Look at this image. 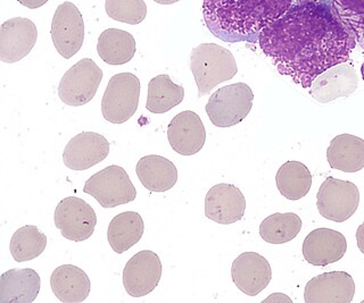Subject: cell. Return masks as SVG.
<instances>
[{"mask_svg":"<svg viewBox=\"0 0 364 303\" xmlns=\"http://www.w3.org/2000/svg\"><path fill=\"white\" fill-rule=\"evenodd\" d=\"M259 47L279 73L304 89L320 74L350 60L356 40L328 0H299L261 32Z\"/></svg>","mask_w":364,"mask_h":303,"instance_id":"obj_1","label":"cell"},{"mask_svg":"<svg viewBox=\"0 0 364 303\" xmlns=\"http://www.w3.org/2000/svg\"><path fill=\"white\" fill-rule=\"evenodd\" d=\"M294 0H204L203 15L210 33L225 43H254Z\"/></svg>","mask_w":364,"mask_h":303,"instance_id":"obj_2","label":"cell"},{"mask_svg":"<svg viewBox=\"0 0 364 303\" xmlns=\"http://www.w3.org/2000/svg\"><path fill=\"white\" fill-rule=\"evenodd\" d=\"M191 70L198 88V97L210 94L216 85L232 79L238 72L231 51L215 43H202L193 49Z\"/></svg>","mask_w":364,"mask_h":303,"instance_id":"obj_3","label":"cell"},{"mask_svg":"<svg viewBox=\"0 0 364 303\" xmlns=\"http://www.w3.org/2000/svg\"><path fill=\"white\" fill-rule=\"evenodd\" d=\"M253 91L246 83H235L215 91L205 109L216 128H232L246 119L253 107Z\"/></svg>","mask_w":364,"mask_h":303,"instance_id":"obj_4","label":"cell"},{"mask_svg":"<svg viewBox=\"0 0 364 303\" xmlns=\"http://www.w3.org/2000/svg\"><path fill=\"white\" fill-rule=\"evenodd\" d=\"M140 79L131 73L114 75L102 100V113L107 122L122 124L128 122L138 109Z\"/></svg>","mask_w":364,"mask_h":303,"instance_id":"obj_5","label":"cell"},{"mask_svg":"<svg viewBox=\"0 0 364 303\" xmlns=\"http://www.w3.org/2000/svg\"><path fill=\"white\" fill-rule=\"evenodd\" d=\"M83 192L94 197L102 207L109 209L134 202L136 190L124 168L111 165L85 182Z\"/></svg>","mask_w":364,"mask_h":303,"instance_id":"obj_6","label":"cell"},{"mask_svg":"<svg viewBox=\"0 0 364 303\" xmlns=\"http://www.w3.org/2000/svg\"><path fill=\"white\" fill-rule=\"evenodd\" d=\"M360 191L354 183L335 177L324 180L316 194V207L328 221L343 223L358 208Z\"/></svg>","mask_w":364,"mask_h":303,"instance_id":"obj_7","label":"cell"},{"mask_svg":"<svg viewBox=\"0 0 364 303\" xmlns=\"http://www.w3.org/2000/svg\"><path fill=\"white\" fill-rule=\"evenodd\" d=\"M102 79V71L96 62L83 58L64 74L58 85V96L66 105H85L94 99Z\"/></svg>","mask_w":364,"mask_h":303,"instance_id":"obj_8","label":"cell"},{"mask_svg":"<svg viewBox=\"0 0 364 303\" xmlns=\"http://www.w3.org/2000/svg\"><path fill=\"white\" fill-rule=\"evenodd\" d=\"M54 221L62 236L70 241L82 242L94 234L97 216L94 208L85 200L68 197L57 204Z\"/></svg>","mask_w":364,"mask_h":303,"instance_id":"obj_9","label":"cell"},{"mask_svg":"<svg viewBox=\"0 0 364 303\" xmlns=\"http://www.w3.org/2000/svg\"><path fill=\"white\" fill-rule=\"evenodd\" d=\"M50 34L55 48L63 58L70 60L79 53L85 40V22L77 6L65 1L57 7Z\"/></svg>","mask_w":364,"mask_h":303,"instance_id":"obj_10","label":"cell"},{"mask_svg":"<svg viewBox=\"0 0 364 303\" xmlns=\"http://www.w3.org/2000/svg\"><path fill=\"white\" fill-rule=\"evenodd\" d=\"M162 277V263L159 255L144 250L130 259L123 270V285L129 295L141 298L156 289Z\"/></svg>","mask_w":364,"mask_h":303,"instance_id":"obj_11","label":"cell"},{"mask_svg":"<svg viewBox=\"0 0 364 303\" xmlns=\"http://www.w3.org/2000/svg\"><path fill=\"white\" fill-rule=\"evenodd\" d=\"M37 26L28 18L15 17L0 28V60L7 64L28 56L37 43Z\"/></svg>","mask_w":364,"mask_h":303,"instance_id":"obj_12","label":"cell"},{"mask_svg":"<svg viewBox=\"0 0 364 303\" xmlns=\"http://www.w3.org/2000/svg\"><path fill=\"white\" fill-rule=\"evenodd\" d=\"M246 200L238 187L220 183L210 187L205 198V216L218 224L230 225L242 221Z\"/></svg>","mask_w":364,"mask_h":303,"instance_id":"obj_13","label":"cell"},{"mask_svg":"<svg viewBox=\"0 0 364 303\" xmlns=\"http://www.w3.org/2000/svg\"><path fill=\"white\" fill-rule=\"evenodd\" d=\"M109 142L95 132H82L73 136L63 153V162L73 170H85L107 158Z\"/></svg>","mask_w":364,"mask_h":303,"instance_id":"obj_14","label":"cell"},{"mask_svg":"<svg viewBox=\"0 0 364 303\" xmlns=\"http://www.w3.org/2000/svg\"><path fill=\"white\" fill-rule=\"evenodd\" d=\"M355 294V283L345 272H324L306 284V303H350Z\"/></svg>","mask_w":364,"mask_h":303,"instance_id":"obj_15","label":"cell"},{"mask_svg":"<svg viewBox=\"0 0 364 303\" xmlns=\"http://www.w3.org/2000/svg\"><path fill=\"white\" fill-rule=\"evenodd\" d=\"M233 283L242 293L256 297L270 284L272 270L269 261L256 253L238 255L231 267Z\"/></svg>","mask_w":364,"mask_h":303,"instance_id":"obj_16","label":"cell"},{"mask_svg":"<svg viewBox=\"0 0 364 303\" xmlns=\"http://www.w3.org/2000/svg\"><path fill=\"white\" fill-rule=\"evenodd\" d=\"M168 139L176 153L182 156L196 155L206 141V130L202 119L191 111L178 114L168 124Z\"/></svg>","mask_w":364,"mask_h":303,"instance_id":"obj_17","label":"cell"},{"mask_svg":"<svg viewBox=\"0 0 364 303\" xmlns=\"http://www.w3.org/2000/svg\"><path fill=\"white\" fill-rule=\"evenodd\" d=\"M358 85V73L350 64H339L320 74L311 85V96L321 104H328L341 97L355 92Z\"/></svg>","mask_w":364,"mask_h":303,"instance_id":"obj_18","label":"cell"},{"mask_svg":"<svg viewBox=\"0 0 364 303\" xmlns=\"http://www.w3.org/2000/svg\"><path fill=\"white\" fill-rule=\"evenodd\" d=\"M347 241L338 231L316 228L305 238L303 255L313 266L326 267L341 260L346 253Z\"/></svg>","mask_w":364,"mask_h":303,"instance_id":"obj_19","label":"cell"},{"mask_svg":"<svg viewBox=\"0 0 364 303\" xmlns=\"http://www.w3.org/2000/svg\"><path fill=\"white\" fill-rule=\"evenodd\" d=\"M41 287L39 274L31 268L9 270L0 277V303H32Z\"/></svg>","mask_w":364,"mask_h":303,"instance_id":"obj_20","label":"cell"},{"mask_svg":"<svg viewBox=\"0 0 364 303\" xmlns=\"http://www.w3.org/2000/svg\"><path fill=\"white\" fill-rule=\"evenodd\" d=\"M50 287L60 302L81 303L88 298L91 283L85 270L73 265H62L51 274Z\"/></svg>","mask_w":364,"mask_h":303,"instance_id":"obj_21","label":"cell"},{"mask_svg":"<svg viewBox=\"0 0 364 303\" xmlns=\"http://www.w3.org/2000/svg\"><path fill=\"white\" fill-rule=\"evenodd\" d=\"M330 167L344 173L364 168V140L352 134H341L330 141L327 149Z\"/></svg>","mask_w":364,"mask_h":303,"instance_id":"obj_22","label":"cell"},{"mask_svg":"<svg viewBox=\"0 0 364 303\" xmlns=\"http://www.w3.org/2000/svg\"><path fill=\"white\" fill-rule=\"evenodd\" d=\"M136 173L141 184L151 192H165L176 184V165L157 155L142 157L136 164Z\"/></svg>","mask_w":364,"mask_h":303,"instance_id":"obj_23","label":"cell"},{"mask_svg":"<svg viewBox=\"0 0 364 303\" xmlns=\"http://www.w3.org/2000/svg\"><path fill=\"white\" fill-rule=\"evenodd\" d=\"M144 231L145 224L141 216L134 211H124L112 219L108 226L107 240L112 249L121 255L140 241Z\"/></svg>","mask_w":364,"mask_h":303,"instance_id":"obj_24","label":"cell"},{"mask_svg":"<svg viewBox=\"0 0 364 303\" xmlns=\"http://www.w3.org/2000/svg\"><path fill=\"white\" fill-rule=\"evenodd\" d=\"M97 51L106 64L123 65L136 54V40L129 32L119 28H107L100 34Z\"/></svg>","mask_w":364,"mask_h":303,"instance_id":"obj_25","label":"cell"},{"mask_svg":"<svg viewBox=\"0 0 364 303\" xmlns=\"http://www.w3.org/2000/svg\"><path fill=\"white\" fill-rule=\"evenodd\" d=\"M277 187L284 198L297 202L310 192L312 174L310 170L299 162H284L276 175Z\"/></svg>","mask_w":364,"mask_h":303,"instance_id":"obj_26","label":"cell"},{"mask_svg":"<svg viewBox=\"0 0 364 303\" xmlns=\"http://www.w3.org/2000/svg\"><path fill=\"white\" fill-rule=\"evenodd\" d=\"M185 98V89L176 84L168 74L153 77L148 84L146 108L153 114H164L180 105Z\"/></svg>","mask_w":364,"mask_h":303,"instance_id":"obj_27","label":"cell"},{"mask_svg":"<svg viewBox=\"0 0 364 303\" xmlns=\"http://www.w3.org/2000/svg\"><path fill=\"white\" fill-rule=\"evenodd\" d=\"M301 230V219L294 213L273 214L262 221L259 236L270 244H284L291 241Z\"/></svg>","mask_w":364,"mask_h":303,"instance_id":"obj_28","label":"cell"},{"mask_svg":"<svg viewBox=\"0 0 364 303\" xmlns=\"http://www.w3.org/2000/svg\"><path fill=\"white\" fill-rule=\"evenodd\" d=\"M47 246V236L45 233L33 225L21 227L11 240V253L15 261L33 260L43 255Z\"/></svg>","mask_w":364,"mask_h":303,"instance_id":"obj_29","label":"cell"},{"mask_svg":"<svg viewBox=\"0 0 364 303\" xmlns=\"http://www.w3.org/2000/svg\"><path fill=\"white\" fill-rule=\"evenodd\" d=\"M341 26L364 49V0H328Z\"/></svg>","mask_w":364,"mask_h":303,"instance_id":"obj_30","label":"cell"},{"mask_svg":"<svg viewBox=\"0 0 364 303\" xmlns=\"http://www.w3.org/2000/svg\"><path fill=\"white\" fill-rule=\"evenodd\" d=\"M105 9L109 18L131 26L139 24L147 15L144 0H106Z\"/></svg>","mask_w":364,"mask_h":303,"instance_id":"obj_31","label":"cell"},{"mask_svg":"<svg viewBox=\"0 0 364 303\" xmlns=\"http://www.w3.org/2000/svg\"><path fill=\"white\" fill-rule=\"evenodd\" d=\"M48 0H18V3L30 9H37L45 5Z\"/></svg>","mask_w":364,"mask_h":303,"instance_id":"obj_32","label":"cell"},{"mask_svg":"<svg viewBox=\"0 0 364 303\" xmlns=\"http://www.w3.org/2000/svg\"><path fill=\"white\" fill-rule=\"evenodd\" d=\"M356 242H358V248L364 255V221L356 231Z\"/></svg>","mask_w":364,"mask_h":303,"instance_id":"obj_33","label":"cell"},{"mask_svg":"<svg viewBox=\"0 0 364 303\" xmlns=\"http://www.w3.org/2000/svg\"><path fill=\"white\" fill-rule=\"evenodd\" d=\"M154 1L161 4V5H172V4L178 3L180 0H154Z\"/></svg>","mask_w":364,"mask_h":303,"instance_id":"obj_34","label":"cell"},{"mask_svg":"<svg viewBox=\"0 0 364 303\" xmlns=\"http://www.w3.org/2000/svg\"><path fill=\"white\" fill-rule=\"evenodd\" d=\"M361 73H362V79H364V62H363V65H362Z\"/></svg>","mask_w":364,"mask_h":303,"instance_id":"obj_35","label":"cell"}]
</instances>
